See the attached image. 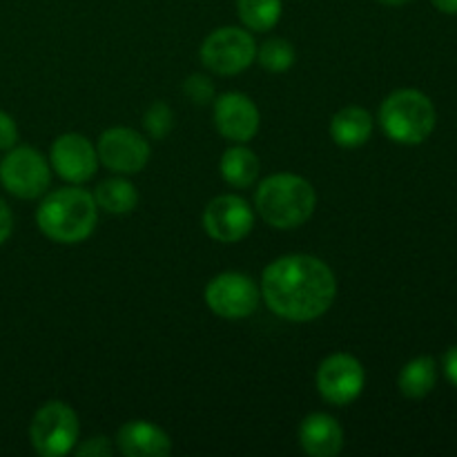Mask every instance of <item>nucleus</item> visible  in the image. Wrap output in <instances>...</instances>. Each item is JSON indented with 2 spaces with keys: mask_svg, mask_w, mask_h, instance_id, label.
<instances>
[{
  "mask_svg": "<svg viewBox=\"0 0 457 457\" xmlns=\"http://www.w3.org/2000/svg\"><path fill=\"white\" fill-rule=\"evenodd\" d=\"M262 297L277 317L295 324L320 320L337 297L335 272L311 254H286L263 270Z\"/></svg>",
  "mask_w": 457,
  "mask_h": 457,
  "instance_id": "1",
  "label": "nucleus"
},
{
  "mask_svg": "<svg viewBox=\"0 0 457 457\" xmlns=\"http://www.w3.org/2000/svg\"><path fill=\"white\" fill-rule=\"evenodd\" d=\"M36 223L56 244H80L96 230L98 205L83 187H61L40 201Z\"/></svg>",
  "mask_w": 457,
  "mask_h": 457,
  "instance_id": "2",
  "label": "nucleus"
},
{
  "mask_svg": "<svg viewBox=\"0 0 457 457\" xmlns=\"http://www.w3.org/2000/svg\"><path fill=\"white\" fill-rule=\"evenodd\" d=\"M317 192L297 174H272L259 183L254 192V208L259 217L275 230H295L312 217Z\"/></svg>",
  "mask_w": 457,
  "mask_h": 457,
  "instance_id": "3",
  "label": "nucleus"
},
{
  "mask_svg": "<svg viewBox=\"0 0 457 457\" xmlns=\"http://www.w3.org/2000/svg\"><path fill=\"white\" fill-rule=\"evenodd\" d=\"M437 112L431 98L420 89H397L379 107V125L391 141L420 145L433 134Z\"/></svg>",
  "mask_w": 457,
  "mask_h": 457,
  "instance_id": "4",
  "label": "nucleus"
},
{
  "mask_svg": "<svg viewBox=\"0 0 457 457\" xmlns=\"http://www.w3.org/2000/svg\"><path fill=\"white\" fill-rule=\"evenodd\" d=\"M79 415L65 402H47L36 411L29 424L31 446L43 457H61L71 453L79 442Z\"/></svg>",
  "mask_w": 457,
  "mask_h": 457,
  "instance_id": "5",
  "label": "nucleus"
},
{
  "mask_svg": "<svg viewBox=\"0 0 457 457\" xmlns=\"http://www.w3.org/2000/svg\"><path fill=\"white\" fill-rule=\"evenodd\" d=\"M0 183L9 195L18 199H38L49 190V183H52L47 159L36 147H12L0 161Z\"/></svg>",
  "mask_w": 457,
  "mask_h": 457,
  "instance_id": "6",
  "label": "nucleus"
},
{
  "mask_svg": "<svg viewBox=\"0 0 457 457\" xmlns=\"http://www.w3.org/2000/svg\"><path fill=\"white\" fill-rule=\"evenodd\" d=\"M257 58L254 38L241 27H219L201 45V61L219 76L241 74Z\"/></svg>",
  "mask_w": 457,
  "mask_h": 457,
  "instance_id": "7",
  "label": "nucleus"
},
{
  "mask_svg": "<svg viewBox=\"0 0 457 457\" xmlns=\"http://www.w3.org/2000/svg\"><path fill=\"white\" fill-rule=\"evenodd\" d=\"M205 303L221 320H245L262 299V290L244 272H221L205 286Z\"/></svg>",
  "mask_w": 457,
  "mask_h": 457,
  "instance_id": "8",
  "label": "nucleus"
},
{
  "mask_svg": "<svg viewBox=\"0 0 457 457\" xmlns=\"http://www.w3.org/2000/svg\"><path fill=\"white\" fill-rule=\"evenodd\" d=\"M366 384L364 366L348 353L328 355L317 369V391L328 404L348 406L361 395Z\"/></svg>",
  "mask_w": 457,
  "mask_h": 457,
  "instance_id": "9",
  "label": "nucleus"
},
{
  "mask_svg": "<svg viewBox=\"0 0 457 457\" xmlns=\"http://www.w3.org/2000/svg\"><path fill=\"white\" fill-rule=\"evenodd\" d=\"M254 226V212L248 201L237 195H221L204 210V230L219 244H237L245 239Z\"/></svg>",
  "mask_w": 457,
  "mask_h": 457,
  "instance_id": "10",
  "label": "nucleus"
},
{
  "mask_svg": "<svg viewBox=\"0 0 457 457\" xmlns=\"http://www.w3.org/2000/svg\"><path fill=\"white\" fill-rule=\"evenodd\" d=\"M98 161L116 174H137L150 161V143L132 128H112L101 134Z\"/></svg>",
  "mask_w": 457,
  "mask_h": 457,
  "instance_id": "11",
  "label": "nucleus"
},
{
  "mask_svg": "<svg viewBox=\"0 0 457 457\" xmlns=\"http://www.w3.org/2000/svg\"><path fill=\"white\" fill-rule=\"evenodd\" d=\"M52 170L67 183H85L96 174V147L83 134L67 132L58 137L52 145Z\"/></svg>",
  "mask_w": 457,
  "mask_h": 457,
  "instance_id": "12",
  "label": "nucleus"
},
{
  "mask_svg": "<svg viewBox=\"0 0 457 457\" xmlns=\"http://www.w3.org/2000/svg\"><path fill=\"white\" fill-rule=\"evenodd\" d=\"M259 123H262V116H259L257 105L245 94L228 92L214 101V125L228 141H253L259 132Z\"/></svg>",
  "mask_w": 457,
  "mask_h": 457,
  "instance_id": "13",
  "label": "nucleus"
},
{
  "mask_svg": "<svg viewBox=\"0 0 457 457\" xmlns=\"http://www.w3.org/2000/svg\"><path fill=\"white\" fill-rule=\"evenodd\" d=\"M116 446L128 457H165L172 453L168 433L147 420H129L116 433Z\"/></svg>",
  "mask_w": 457,
  "mask_h": 457,
  "instance_id": "14",
  "label": "nucleus"
},
{
  "mask_svg": "<svg viewBox=\"0 0 457 457\" xmlns=\"http://www.w3.org/2000/svg\"><path fill=\"white\" fill-rule=\"evenodd\" d=\"M299 445L311 457H335L344 446V431L330 415L311 413L299 424Z\"/></svg>",
  "mask_w": 457,
  "mask_h": 457,
  "instance_id": "15",
  "label": "nucleus"
},
{
  "mask_svg": "<svg viewBox=\"0 0 457 457\" xmlns=\"http://www.w3.org/2000/svg\"><path fill=\"white\" fill-rule=\"evenodd\" d=\"M373 134V119L364 107H344L330 120V137L342 147H360Z\"/></svg>",
  "mask_w": 457,
  "mask_h": 457,
  "instance_id": "16",
  "label": "nucleus"
},
{
  "mask_svg": "<svg viewBox=\"0 0 457 457\" xmlns=\"http://www.w3.org/2000/svg\"><path fill=\"white\" fill-rule=\"evenodd\" d=\"M437 384V364L433 357L422 355L411 360L404 369L400 370L397 386L400 393L409 400H422L436 388Z\"/></svg>",
  "mask_w": 457,
  "mask_h": 457,
  "instance_id": "17",
  "label": "nucleus"
},
{
  "mask_svg": "<svg viewBox=\"0 0 457 457\" xmlns=\"http://www.w3.org/2000/svg\"><path fill=\"white\" fill-rule=\"evenodd\" d=\"M259 159L253 150L244 145L230 147V150L223 152L221 163V179L226 183H230L232 187H250L259 177Z\"/></svg>",
  "mask_w": 457,
  "mask_h": 457,
  "instance_id": "18",
  "label": "nucleus"
},
{
  "mask_svg": "<svg viewBox=\"0 0 457 457\" xmlns=\"http://www.w3.org/2000/svg\"><path fill=\"white\" fill-rule=\"evenodd\" d=\"M94 201L98 208H103L110 214H129L138 204V192L128 179L112 177L98 183L94 190Z\"/></svg>",
  "mask_w": 457,
  "mask_h": 457,
  "instance_id": "19",
  "label": "nucleus"
},
{
  "mask_svg": "<svg viewBox=\"0 0 457 457\" xmlns=\"http://www.w3.org/2000/svg\"><path fill=\"white\" fill-rule=\"evenodd\" d=\"M237 12L245 29L268 31L279 22L281 0H237Z\"/></svg>",
  "mask_w": 457,
  "mask_h": 457,
  "instance_id": "20",
  "label": "nucleus"
},
{
  "mask_svg": "<svg viewBox=\"0 0 457 457\" xmlns=\"http://www.w3.org/2000/svg\"><path fill=\"white\" fill-rule=\"evenodd\" d=\"M259 65L263 70L272 71V74H281V71H288L290 67L297 61V52H295L293 43L286 38H270L257 49Z\"/></svg>",
  "mask_w": 457,
  "mask_h": 457,
  "instance_id": "21",
  "label": "nucleus"
},
{
  "mask_svg": "<svg viewBox=\"0 0 457 457\" xmlns=\"http://www.w3.org/2000/svg\"><path fill=\"white\" fill-rule=\"evenodd\" d=\"M143 125H145L147 134L152 138H165L174 128V112L168 103L156 101L147 107L145 116H143Z\"/></svg>",
  "mask_w": 457,
  "mask_h": 457,
  "instance_id": "22",
  "label": "nucleus"
},
{
  "mask_svg": "<svg viewBox=\"0 0 457 457\" xmlns=\"http://www.w3.org/2000/svg\"><path fill=\"white\" fill-rule=\"evenodd\" d=\"M183 94L196 105H208L210 101H214V85L208 76L192 74L183 80Z\"/></svg>",
  "mask_w": 457,
  "mask_h": 457,
  "instance_id": "23",
  "label": "nucleus"
},
{
  "mask_svg": "<svg viewBox=\"0 0 457 457\" xmlns=\"http://www.w3.org/2000/svg\"><path fill=\"white\" fill-rule=\"evenodd\" d=\"M18 141V125L12 114L0 110V150H12Z\"/></svg>",
  "mask_w": 457,
  "mask_h": 457,
  "instance_id": "24",
  "label": "nucleus"
},
{
  "mask_svg": "<svg viewBox=\"0 0 457 457\" xmlns=\"http://www.w3.org/2000/svg\"><path fill=\"white\" fill-rule=\"evenodd\" d=\"M76 455L79 457H110L114 455V446L110 445V440L107 437H92V440H87L85 445H80L79 449H74Z\"/></svg>",
  "mask_w": 457,
  "mask_h": 457,
  "instance_id": "25",
  "label": "nucleus"
},
{
  "mask_svg": "<svg viewBox=\"0 0 457 457\" xmlns=\"http://www.w3.org/2000/svg\"><path fill=\"white\" fill-rule=\"evenodd\" d=\"M13 232V214L9 210V205L0 199V245L12 237Z\"/></svg>",
  "mask_w": 457,
  "mask_h": 457,
  "instance_id": "26",
  "label": "nucleus"
},
{
  "mask_svg": "<svg viewBox=\"0 0 457 457\" xmlns=\"http://www.w3.org/2000/svg\"><path fill=\"white\" fill-rule=\"evenodd\" d=\"M445 375L457 388V346L449 348V353L445 355Z\"/></svg>",
  "mask_w": 457,
  "mask_h": 457,
  "instance_id": "27",
  "label": "nucleus"
},
{
  "mask_svg": "<svg viewBox=\"0 0 457 457\" xmlns=\"http://www.w3.org/2000/svg\"><path fill=\"white\" fill-rule=\"evenodd\" d=\"M436 4L437 12L449 13V16H457V0H431Z\"/></svg>",
  "mask_w": 457,
  "mask_h": 457,
  "instance_id": "28",
  "label": "nucleus"
},
{
  "mask_svg": "<svg viewBox=\"0 0 457 457\" xmlns=\"http://www.w3.org/2000/svg\"><path fill=\"white\" fill-rule=\"evenodd\" d=\"M378 3L386 4V7H402V4H406L409 0H378Z\"/></svg>",
  "mask_w": 457,
  "mask_h": 457,
  "instance_id": "29",
  "label": "nucleus"
}]
</instances>
